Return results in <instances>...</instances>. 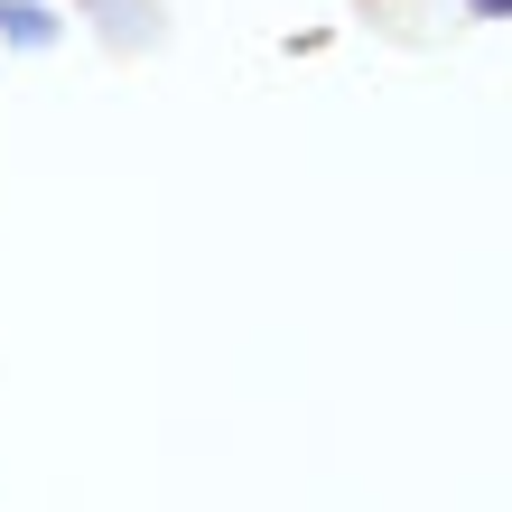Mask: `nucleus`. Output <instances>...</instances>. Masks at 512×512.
Returning <instances> with one entry per match:
<instances>
[{"mask_svg":"<svg viewBox=\"0 0 512 512\" xmlns=\"http://www.w3.org/2000/svg\"><path fill=\"white\" fill-rule=\"evenodd\" d=\"M0 38H10V47H56V10H38V0H0Z\"/></svg>","mask_w":512,"mask_h":512,"instance_id":"obj_1","label":"nucleus"},{"mask_svg":"<svg viewBox=\"0 0 512 512\" xmlns=\"http://www.w3.org/2000/svg\"><path fill=\"white\" fill-rule=\"evenodd\" d=\"M466 10H485V19H503V0H466Z\"/></svg>","mask_w":512,"mask_h":512,"instance_id":"obj_2","label":"nucleus"}]
</instances>
